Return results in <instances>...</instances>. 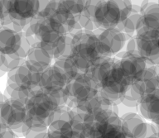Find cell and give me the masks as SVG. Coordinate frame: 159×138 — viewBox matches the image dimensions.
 Wrapping results in <instances>:
<instances>
[{"label":"cell","mask_w":159,"mask_h":138,"mask_svg":"<svg viewBox=\"0 0 159 138\" xmlns=\"http://www.w3.org/2000/svg\"><path fill=\"white\" fill-rule=\"evenodd\" d=\"M53 64L61 69L62 71L66 74V76L69 78L70 81L72 79H74L78 74L81 73L78 69L76 64L75 63V61L70 56L61 57L57 60H55Z\"/></svg>","instance_id":"21"},{"label":"cell","mask_w":159,"mask_h":138,"mask_svg":"<svg viewBox=\"0 0 159 138\" xmlns=\"http://www.w3.org/2000/svg\"><path fill=\"white\" fill-rule=\"evenodd\" d=\"M70 82L66 74L53 64L42 73L40 89L55 97L61 106H65L68 101Z\"/></svg>","instance_id":"7"},{"label":"cell","mask_w":159,"mask_h":138,"mask_svg":"<svg viewBox=\"0 0 159 138\" xmlns=\"http://www.w3.org/2000/svg\"><path fill=\"white\" fill-rule=\"evenodd\" d=\"M0 70L7 73L8 69H7V60H6V56L0 54Z\"/></svg>","instance_id":"27"},{"label":"cell","mask_w":159,"mask_h":138,"mask_svg":"<svg viewBox=\"0 0 159 138\" xmlns=\"http://www.w3.org/2000/svg\"><path fill=\"white\" fill-rule=\"evenodd\" d=\"M116 57L119 60L120 68L130 86L143 75L148 67L138 51H123L117 55Z\"/></svg>","instance_id":"12"},{"label":"cell","mask_w":159,"mask_h":138,"mask_svg":"<svg viewBox=\"0 0 159 138\" xmlns=\"http://www.w3.org/2000/svg\"><path fill=\"white\" fill-rule=\"evenodd\" d=\"M139 110L143 118L151 121L159 127V89L140 100Z\"/></svg>","instance_id":"18"},{"label":"cell","mask_w":159,"mask_h":138,"mask_svg":"<svg viewBox=\"0 0 159 138\" xmlns=\"http://www.w3.org/2000/svg\"><path fill=\"white\" fill-rule=\"evenodd\" d=\"M27 119L24 125L35 131H47L48 127L56 120L61 108L55 97L42 89L32 92L26 104Z\"/></svg>","instance_id":"2"},{"label":"cell","mask_w":159,"mask_h":138,"mask_svg":"<svg viewBox=\"0 0 159 138\" xmlns=\"http://www.w3.org/2000/svg\"><path fill=\"white\" fill-rule=\"evenodd\" d=\"M131 1H95L92 19L98 28H116L130 16Z\"/></svg>","instance_id":"5"},{"label":"cell","mask_w":159,"mask_h":138,"mask_svg":"<svg viewBox=\"0 0 159 138\" xmlns=\"http://www.w3.org/2000/svg\"><path fill=\"white\" fill-rule=\"evenodd\" d=\"M24 32H18L4 26H0V54L12 56L22 47Z\"/></svg>","instance_id":"16"},{"label":"cell","mask_w":159,"mask_h":138,"mask_svg":"<svg viewBox=\"0 0 159 138\" xmlns=\"http://www.w3.org/2000/svg\"><path fill=\"white\" fill-rule=\"evenodd\" d=\"M42 73L25 60L15 73V83L20 89L26 91L33 92L40 89V80Z\"/></svg>","instance_id":"15"},{"label":"cell","mask_w":159,"mask_h":138,"mask_svg":"<svg viewBox=\"0 0 159 138\" xmlns=\"http://www.w3.org/2000/svg\"><path fill=\"white\" fill-rule=\"evenodd\" d=\"M47 131L39 132V131L30 130L25 125L22 126V134L25 138H45V136H47Z\"/></svg>","instance_id":"24"},{"label":"cell","mask_w":159,"mask_h":138,"mask_svg":"<svg viewBox=\"0 0 159 138\" xmlns=\"http://www.w3.org/2000/svg\"><path fill=\"white\" fill-rule=\"evenodd\" d=\"M99 94L96 83L88 73H80L70 82L66 106L79 112Z\"/></svg>","instance_id":"6"},{"label":"cell","mask_w":159,"mask_h":138,"mask_svg":"<svg viewBox=\"0 0 159 138\" xmlns=\"http://www.w3.org/2000/svg\"><path fill=\"white\" fill-rule=\"evenodd\" d=\"M26 119L27 110L22 102L11 98L0 102V124L15 131L22 127Z\"/></svg>","instance_id":"11"},{"label":"cell","mask_w":159,"mask_h":138,"mask_svg":"<svg viewBox=\"0 0 159 138\" xmlns=\"http://www.w3.org/2000/svg\"><path fill=\"white\" fill-rule=\"evenodd\" d=\"M87 73L96 83L99 93L116 105L130 89L116 56L103 57Z\"/></svg>","instance_id":"1"},{"label":"cell","mask_w":159,"mask_h":138,"mask_svg":"<svg viewBox=\"0 0 159 138\" xmlns=\"http://www.w3.org/2000/svg\"><path fill=\"white\" fill-rule=\"evenodd\" d=\"M140 17L141 13H131L130 16L120 23L116 28L129 37H134L136 34L137 27Z\"/></svg>","instance_id":"22"},{"label":"cell","mask_w":159,"mask_h":138,"mask_svg":"<svg viewBox=\"0 0 159 138\" xmlns=\"http://www.w3.org/2000/svg\"><path fill=\"white\" fill-rule=\"evenodd\" d=\"M145 138H159V132L154 134H147Z\"/></svg>","instance_id":"29"},{"label":"cell","mask_w":159,"mask_h":138,"mask_svg":"<svg viewBox=\"0 0 159 138\" xmlns=\"http://www.w3.org/2000/svg\"><path fill=\"white\" fill-rule=\"evenodd\" d=\"M0 138H17V136L12 129L0 124Z\"/></svg>","instance_id":"25"},{"label":"cell","mask_w":159,"mask_h":138,"mask_svg":"<svg viewBox=\"0 0 159 138\" xmlns=\"http://www.w3.org/2000/svg\"></svg>","instance_id":"32"},{"label":"cell","mask_w":159,"mask_h":138,"mask_svg":"<svg viewBox=\"0 0 159 138\" xmlns=\"http://www.w3.org/2000/svg\"><path fill=\"white\" fill-rule=\"evenodd\" d=\"M128 51H137V43H136V37L135 36L130 37L126 43V50Z\"/></svg>","instance_id":"26"},{"label":"cell","mask_w":159,"mask_h":138,"mask_svg":"<svg viewBox=\"0 0 159 138\" xmlns=\"http://www.w3.org/2000/svg\"><path fill=\"white\" fill-rule=\"evenodd\" d=\"M83 138H128L115 106L84 114Z\"/></svg>","instance_id":"3"},{"label":"cell","mask_w":159,"mask_h":138,"mask_svg":"<svg viewBox=\"0 0 159 138\" xmlns=\"http://www.w3.org/2000/svg\"><path fill=\"white\" fill-rule=\"evenodd\" d=\"M157 79H158V84H159V70H158V74H157Z\"/></svg>","instance_id":"30"},{"label":"cell","mask_w":159,"mask_h":138,"mask_svg":"<svg viewBox=\"0 0 159 138\" xmlns=\"http://www.w3.org/2000/svg\"><path fill=\"white\" fill-rule=\"evenodd\" d=\"M62 2L77 20L80 15L84 12L87 4V1H62Z\"/></svg>","instance_id":"23"},{"label":"cell","mask_w":159,"mask_h":138,"mask_svg":"<svg viewBox=\"0 0 159 138\" xmlns=\"http://www.w3.org/2000/svg\"><path fill=\"white\" fill-rule=\"evenodd\" d=\"M70 56L81 73H87L103 58L99 50V41L94 32L80 30L72 35Z\"/></svg>","instance_id":"4"},{"label":"cell","mask_w":159,"mask_h":138,"mask_svg":"<svg viewBox=\"0 0 159 138\" xmlns=\"http://www.w3.org/2000/svg\"><path fill=\"white\" fill-rule=\"evenodd\" d=\"M5 17H6V9H5L3 1H0V26L3 22Z\"/></svg>","instance_id":"28"},{"label":"cell","mask_w":159,"mask_h":138,"mask_svg":"<svg viewBox=\"0 0 159 138\" xmlns=\"http://www.w3.org/2000/svg\"><path fill=\"white\" fill-rule=\"evenodd\" d=\"M158 47H159V39H158Z\"/></svg>","instance_id":"31"},{"label":"cell","mask_w":159,"mask_h":138,"mask_svg":"<svg viewBox=\"0 0 159 138\" xmlns=\"http://www.w3.org/2000/svg\"><path fill=\"white\" fill-rule=\"evenodd\" d=\"M122 127L128 138H145L148 122L137 113H129L120 117Z\"/></svg>","instance_id":"17"},{"label":"cell","mask_w":159,"mask_h":138,"mask_svg":"<svg viewBox=\"0 0 159 138\" xmlns=\"http://www.w3.org/2000/svg\"><path fill=\"white\" fill-rule=\"evenodd\" d=\"M141 17L138 23L137 30L140 28L159 31V2H141Z\"/></svg>","instance_id":"19"},{"label":"cell","mask_w":159,"mask_h":138,"mask_svg":"<svg viewBox=\"0 0 159 138\" xmlns=\"http://www.w3.org/2000/svg\"><path fill=\"white\" fill-rule=\"evenodd\" d=\"M158 70L159 67L148 66L143 75L131 84L129 90V94L136 101L139 102V104L143 97L159 89L157 79Z\"/></svg>","instance_id":"14"},{"label":"cell","mask_w":159,"mask_h":138,"mask_svg":"<svg viewBox=\"0 0 159 138\" xmlns=\"http://www.w3.org/2000/svg\"><path fill=\"white\" fill-rule=\"evenodd\" d=\"M6 12L12 23L24 30L37 17L40 12V1H3Z\"/></svg>","instance_id":"8"},{"label":"cell","mask_w":159,"mask_h":138,"mask_svg":"<svg viewBox=\"0 0 159 138\" xmlns=\"http://www.w3.org/2000/svg\"><path fill=\"white\" fill-rule=\"evenodd\" d=\"M137 51L148 66L159 67V31L148 28L137 30Z\"/></svg>","instance_id":"9"},{"label":"cell","mask_w":159,"mask_h":138,"mask_svg":"<svg viewBox=\"0 0 159 138\" xmlns=\"http://www.w3.org/2000/svg\"><path fill=\"white\" fill-rule=\"evenodd\" d=\"M99 41V50L103 57H114L123 51L128 40L132 37L124 34L117 28L98 29L93 31Z\"/></svg>","instance_id":"10"},{"label":"cell","mask_w":159,"mask_h":138,"mask_svg":"<svg viewBox=\"0 0 159 138\" xmlns=\"http://www.w3.org/2000/svg\"><path fill=\"white\" fill-rule=\"evenodd\" d=\"M75 110L65 105L61 106L57 118L47 129L45 138H76L71 126V119Z\"/></svg>","instance_id":"13"},{"label":"cell","mask_w":159,"mask_h":138,"mask_svg":"<svg viewBox=\"0 0 159 138\" xmlns=\"http://www.w3.org/2000/svg\"><path fill=\"white\" fill-rule=\"evenodd\" d=\"M26 60L29 62L32 66L41 73L45 71L53 65L52 57L44 48H42L39 42H37L31 47Z\"/></svg>","instance_id":"20"}]
</instances>
